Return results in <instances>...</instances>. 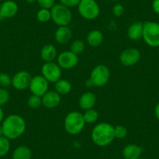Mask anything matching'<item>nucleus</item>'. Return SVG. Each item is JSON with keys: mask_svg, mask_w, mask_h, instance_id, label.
I'll list each match as a JSON object with an SVG mask.
<instances>
[{"mask_svg": "<svg viewBox=\"0 0 159 159\" xmlns=\"http://www.w3.org/2000/svg\"><path fill=\"white\" fill-rule=\"evenodd\" d=\"M52 20L59 27L68 26L72 20V12L70 8L62 5L56 4L51 9Z\"/></svg>", "mask_w": 159, "mask_h": 159, "instance_id": "6", "label": "nucleus"}, {"mask_svg": "<svg viewBox=\"0 0 159 159\" xmlns=\"http://www.w3.org/2000/svg\"><path fill=\"white\" fill-rule=\"evenodd\" d=\"M142 38L148 46L152 48L159 47V23L154 21L143 23Z\"/></svg>", "mask_w": 159, "mask_h": 159, "instance_id": "5", "label": "nucleus"}, {"mask_svg": "<svg viewBox=\"0 0 159 159\" xmlns=\"http://www.w3.org/2000/svg\"><path fill=\"white\" fill-rule=\"evenodd\" d=\"M48 84L49 82L42 75H38L32 77L29 88L32 94L42 97L48 91Z\"/></svg>", "mask_w": 159, "mask_h": 159, "instance_id": "9", "label": "nucleus"}, {"mask_svg": "<svg viewBox=\"0 0 159 159\" xmlns=\"http://www.w3.org/2000/svg\"><path fill=\"white\" fill-rule=\"evenodd\" d=\"M85 49V43L82 40H75L71 43L70 45V51L73 52L76 55L81 54Z\"/></svg>", "mask_w": 159, "mask_h": 159, "instance_id": "24", "label": "nucleus"}, {"mask_svg": "<svg viewBox=\"0 0 159 159\" xmlns=\"http://www.w3.org/2000/svg\"><path fill=\"white\" fill-rule=\"evenodd\" d=\"M83 114L79 111H70L64 119V128L69 134L77 135L80 134L85 126Z\"/></svg>", "mask_w": 159, "mask_h": 159, "instance_id": "3", "label": "nucleus"}, {"mask_svg": "<svg viewBox=\"0 0 159 159\" xmlns=\"http://www.w3.org/2000/svg\"><path fill=\"white\" fill-rule=\"evenodd\" d=\"M13 159H31L32 151L25 145H20L15 148L12 154Z\"/></svg>", "mask_w": 159, "mask_h": 159, "instance_id": "21", "label": "nucleus"}, {"mask_svg": "<svg viewBox=\"0 0 159 159\" xmlns=\"http://www.w3.org/2000/svg\"><path fill=\"white\" fill-rule=\"evenodd\" d=\"M84 119L85 123L87 124H92V123H96L98 119L99 115L98 112L94 108L86 110L83 114Z\"/></svg>", "mask_w": 159, "mask_h": 159, "instance_id": "23", "label": "nucleus"}, {"mask_svg": "<svg viewBox=\"0 0 159 159\" xmlns=\"http://www.w3.org/2000/svg\"><path fill=\"white\" fill-rule=\"evenodd\" d=\"M143 23L134 22L128 27L127 36L133 41H137L143 37Z\"/></svg>", "mask_w": 159, "mask_h": 159, "instance_id": "19", "label": "nucleus"}, {"mask_svg": "<svg viewBox=\"0 0 159 159\" xmlns=\"http://www.w3.org/2000/svg\"><path fill=\"white\" fill-rule=\"evenodd\" d=\"M12 85V78L7 73H0V86L6 88Z\"/></svg>", "mask_w": 159, "mask_h": 159, "instance_id": "28", "label": "nucleus"}, {"mask_svg": "<svg viewBox=\"0 0 159 159\" xmlns=\"http://www.w3.org/2000/svg\"><path fill=\"white\" fill-rule=\"evenodd\" d=\"M37 19L42 23L48 22L52 20L51 10L41 8L37 13Z\"/></svg>", "mask_w": 159, "mask_h": 159, "instance_id": "25", "label": "nucleus"}, {"mask_svg": "<svg viewBox=\"0 0 159 159\" xmlns=\"http://www.w3.org/2000/svg\"><path fill=\"white\" fill-rule=\"evenodd\" d=\"M2 127L4 137L9 140H15L24 134L26 122L24 118L19 115H10L2 121Z\"/></svg>", "mask_w": 159, "mask_h": 159, "instance_id": "1", "label": "nucleus"}, {"mask_svg": "<svg viewBox=\"0 0 159 159\" xmlns=\"http://www.w3.org/2000/svg\"><path fill=\"white\" fill-rule=\"evenodd\" d=\"M3 136V130H2V125H0V137H2Z\"/></svg>", "mask_w": 159, "mask_h": 159, "instance_id": "38", "label": "nucleus"}, {"mask_svg": "<svg viewBox=\"0 0 159 159\" xmlns=\"http://www.w3.org/2000/svg\"><path fill=\"white\" fill-rule=\"evenodd\" d=\"M40 56L45 62H53L57 58L58 52L54 45L52 44H48L42 48Z\"/></svg>", "mask_w": 159, "mask_h": 159, "instance_id": "18", "label": "nucleus"}, {"mask_svg": "<svg viewBox=\"0 0 159 159\" xmlns=\"http://www.w3.org/2000/svg\"><path fill=\"white\" fill-rule=\"evenodd\" d=\"M110 70L106 66L102 64L98 65L91 71L87 84L89 85V87L93 85L98 88H102L107 84L110 79Z\"/></svg>", "mask_w": 159, "mask_h": 159, "instance_id": "4", "label": "nucleus"}, {"mask_svg": "<svg viewBox=\"0 0 159 159\" xmlns=\"http://www.w3.org/2000/svg\"><path fill=\"white\" fill-rule=\"evenodd\" d=\"M42 105V97L32 94L27 99V105L32 109H36Z\"/></svg>", "mask_w": 159, "mask_h": 159, "instance_id": "27", "label": "nucleus"}, {"mask_svg": "<svg viewBox=\"0 0 159 159\" xmlns=\"http://www.w3.org/2000/svg\"><path fill=\"white\" fill-rule=\"evenodd\" d=\"M79 62V58L77 55L73 53V52L64 51L58 55L57 63L61 69L64 70H71L74 68Z\"/></svg>", "mask_w": 159, "mask_h": 159, "instance_id": "10", "label": "nucleus"}, {"mask_svg": "<svg viewBox=\"0 0 159 159\" xmlns=\"http://www.w3.org/2000/svg\"><path fill=\"white\" fill-rule=\"evenodd\" d=\"M77 9L79 14L88 20L96 19L100 14V7L95 0H81Z\"/></svg>", "mask_w": 159, "mask_h": 159, "instance_id": "7", "label": "nucleus"}, {"mask_svg": "<svg viewBox=\"0 0 159 159\" xmlns=\"http://www.w3.org/2000/svg\"><path fill=\"white\" fill-rule=\"evenodd\" d=\"M39 7L42 9L51 10L56 5V0H37Z\"/></svg>", "mask_w": 159, "mask_h": 159, "instance_id": "30", "label": "nucleus"}, {"mask_svg": "<svg viewBox=\"0 0 159 159\" xmlns=\"http://www.w3.org/2000/svg\"><path fill=\"white\" fill-rule=\"evenodd\" d=\"M97 102V98L96 95L92 92H85L80 96L79 99V105L80 107L84 110H88L94 108Z\"/></svg>", "mask_w": 159, "mask_h": 159, "instance_id": "16", "label": "nucleus"}, {"mask_svg": "<svg viewBox=\"0 0 159 159\" xmlns=\"http://www.w3.org/2000/svg\"><path fill=\"white\" fill-rule=\"evenodd\" d=\"M154 115H155V117L159 121V102L156 105L155 108H154Z\"/></svg>", "mask_w": 159, "mask_h": 159, "instance_id": "35", "label": "nucleus"}, {"mask_svg": "<svg viewBox=\"0 0 159 159\" xmlns=\"http://www.w3.org/2000/svg\"><path fill=\"white\" fill-rule=\"evenodd\" d=\"M4 120V112L3 110H2V106H0V123H2V121Z\"/></svg>", "mask_w": 159, "mask_h": 159, "instance_id": "36", "label": "nucleus"}, {"mask_svg": "<svg viewBox=\"0 0 159 159\" xmlns=\"http://www.w3.org/2000/svg\"><path fill=\"white\" fill-rule=\"evenodd\" d=\"M0 7H1V2H0Z\"/></svg>", "mask_w": 159, "mask_h": 159, "instance_id": "41", "label": "nucleus"}, {"mask_svg": "<svg viewBox=\"0 0 159 159\" xmlns=\"http://www.w3.org/2000/svg\"><path fill=\"white\" fill-rule=\"evenodd\" d=\"M80 1L81 0H59V2L62 5L65 6L70 9L77 7Z\"/></svg>", "mask_w": 159, "mask_h": 159, "instance_id": "33", "label": "nucleus"}, {"mask_svg": "<svg viewBox=\"0 0 159 159\" xmlns=\"http://www.w3.org/2000/svg\"><path fill=\"white\" fill-rule=\"evenodd\" d=\"M25 1L29 4H34L37 2V0H25Z\"/></svg>", "mask_w": 159, "mask_h": 159, "instance_id": "37", "label": "nucleus"}, {"mask_svg": "<svg viewBox=\"0 0 159 159\" xmlns=\"http://www.w3.org/2000/svg\"><path fill=\"white\" fill-rule=\"evenodd\" d=\"M31 79L32 76L29 72L21 70L12 77V86L18 91H24L29 88Z\"/></svg>", "mask_w": 159, "mask_h": 159, "instance_id": "11", "label": "nucleus"}, {"mask_svg": "<svg viewBox=\"0 0 159 159\" xmlns=\"http://www.w3.org/2000/svg\"><path fill=\"white\" fill-rule=\"evenodd\" d=\"M10 100V93L5 88H0V106L5 105Z\"/></svg>", "mask_w": 159, "mask_h": 159, "instance_id": "31", "label": "nucleus"}, {"mask_svg": "<svg viewBox=\"0 0 159 159\" xmlns=\"http://www.w3.org/2000/svg\"><path fill=\"white\" fill-rule=\"evenodd\" d=\"M141 58L140 52L137 48H129L125 49L119 56V61L125 66H132L136 65Z\"/></svg>", "mask_w": 159, "mask_h": 159, "instance_id": "12", "label": "nucleus"}, {"mask_svg": "<svg viewBox=\"0 0 159 159\" xmlns=\"http://www.w3.org/2000/svg\"><path fill=\"white\" fill-rule=\"evenodd\" d=\"M10 150V142L8 138L2 136L0 137V157H4Z\"/></svg>", "mask_w": 159, "mask_h": 159, "instance_id": "26", "label": "nucleus"}, {"mask_svg": "<svg viewBox=\"0 0 159 159\" xmlns=\"http://www.w3.org/2000/svg\"><path fill=\"white\" fill-rule=\"evenodd\" d=\"M109 1H111V2H117L118 0H109Z\"/></svg>", "mask_w": 159, "mask_h": 159, "instance_id": "39", "label": "nucleus"}, {"mask_svg": "<svg viewBox=\"0 0 159 159\" xmlns=\"http://www.w3.org/2000/svg\"><path fill=\"white\" fill-rule=\"evenodd\" d=\"M151 7H152L153 11L157 14H159V0H153Z\"/></svg>", "mask_w": 159, "mask_h": 159, "instance_id": "34", "label": "nucleus"}, {"mask_svg": "<svg viewBox=\"0 0 159 159\" xmlns=\"http://www.w3.org/2000/svg\"><path fill=\"white\" fill-rule=\"evenodd\" d=\"M73 36L72 30L68 26L59 27L55 33V39L60 45H66L70 42Z\"/></svg>", "mask_w": 159, "mask_h": 159, "instance_id": "15", "label": "nucleus"}, {"mask_svg": "<svg viewBox=\"0 0 159 159\" xmlns=\"http://www.w3.org/2000/svg\"><path fill=\"white\" fill-rule=\"evenodd\" d=\"M42 75L49 83H56L62 76V69L54 62H45L42 66Z\"/></svg>", "mask_w": 159, "mask_h": 159, "instance_id": "8", "label": "nucleus"}, {"mask_svg": "<svg viewBox=\"0 0 159 159\" xmlns=\"http://www.w3.org/2000/svg\"><path fill=\"white\" fill-rule=\"evenodd\" d=\"M104 40L103 34L98 30H93L88 33L87 36V42L93 48L100 46Z\"/></svg>", "mask_w": 159, "mask_h": 159, "instance_id": "20", "label": "nucleus"}, {"mask_svg": "<svg viewBox=\"0 0 159 159\" xmlns=\"http://www.w3.org/2000/svg\"><path fill=\"white\" fill-rule=\"evenodd\" d=\"M42 105L47 108H55L61 103V95L56 91H48L42 97Z\"/></svg>", "mask_w": 159, "mask_h": 159, "instance_id": "14", "label": "nucleus"}, {"mask_svg": "<svg viewBox=\"0 0 159 159\" xmlns=\"http://www.w3.org/2000/svg\"><path fill=\"white\" fill-rule=\"evenodd\" d=\"M139 159H146V158H142V157H140V158Z\"/></svg>", "mask_w": 159, "mask_h": 159, "instance_id": "40", "label": "nucleus"}, {"mask_svg": "<svg viewBox=\"0 0 159 159\" xmlns=\"http://www.w3.org/2000/svg\"><path fill=\"white\" fill-rule=\"evenodd\" d=\"M55 89L60 95H66L71 91L72 85L67 80L60 79L55 83Z\"/></svg>", "mask_w": 159, "mask_h": 159, "instance_id": "22", "label": "nucleus"}, {"mask_svg": "<svg viewBox=\"0 0 159 159\" xmlns=\"http://www.w3.org/2000/svg\"><path fill=\"white\" fill-rule=\"evenodd\" d=\"M115 137L117 139H123L127 136L128 131L125 126H117L114 127Z\"/></svg>", "mask_w": 159, "mask_h": 159, "instance_id": "29", "label": "nucleus"}, {"mask_svg": "<svg viewBox=\"0 0 159 159\" xmlns=\"http://www.w3.org/2000/svg\"><path fill=\"white\" fill-rule=\"evenodd\" d=\"M143 150L134 143L127 144L123 150V156L125 159H139L141 157Z\"/></svg>", "mask_w": 159, "mask_h": 159, "instance_id": "17", "label": "nucleus"}, {"mask_svg": "<svg viewBox=\"0 0 159 159\" xmlns=\"http://www.w3.org/2000/svg\"><path fill=\"white\" fill-rule=\"evenodd\" d=\"M114 126L108 123H100L91 131V140L98 147H106L114 140Z\"/></svg>", "mask_w": 159, "mask_h": 159, "instance_id": "2", "label": "nucleus"}, {"mask_svg": "<svg viewBox=\"0 0 159 159\" xmlns=\"http://www.w3.org/2000/svg\"><path fill=\"white\" fill-rule=\"evenodd\" d=\"M158 23H159V22H158Z\"/></svg>", "mask_w": 159, "mask_h": 159, "instance_id": "42", "label": "nucleus"}, {"mask_svg": "<svg viewBox=\"0 0 159 159\" xmlns=\"http://www.w3.org/2000/svg\"><path fill=\"white\" fill-rule=\"evenodd\" d=\"M124 12H125L124 7L120 3L116 4V5H114V7H112V13L115 16H116V17L121 16L124 13Z\"/></svg>", "mask_w": 159, "mask_h": 159, "instance_id": "32", "label": "nucleus"}, {"mask_svg": "<svg viewBox=\"0 0 159 159\" xmlns=\"http://www.w3.org/2000/svg\"><path fill=\"white\" fill-rule=\"evenodd\" d=\"M17 3L13 0H7L2 2L0 7V18L10 19L16 16L18 13Z\"/></svg>", "mask_w": 159, "mask_h": 159, "instance_id": "13", "label": "nucleus"}]
</instances>
